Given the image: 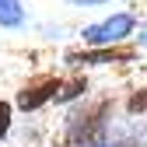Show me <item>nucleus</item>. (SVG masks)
Instances as JSON below:
<instances>
[{"label":"nucleus","mask_w":147,"mask_h":147,"mask_svg":"<svg viewBox=\"0 0 147 147\" xmlns=\"http://www.w3.org/2000/svg\"><path fill=\"white\" fill-rule=\"evenodd\" d=\"M133 32H137V18L130 11H119L112 18H102V21L81 28V39H84V46H119Z\"/></svg>","instance_id":"3"},{"label":"nucleus","mask_w":147,"mask_h":147,"mask_svg":"<svg viewBox=\"0 0 147 147\" xmlns=\"http://www.w3.org/2000/svg\"><path fill=\"white\" fill-rule=\"evenodd\" d=\"M11 126H14V102H4V98H0V140H7Z\"/></svg>","instance_id":"8"},{"label":"nucleus","mask_w":147,"mask_h":147,"mask_svg":"<svg viewBox=\"0 0 147 147\" xmlns=\"http://www.w3.org/2000/svg\"><path fill=\"white\" fill-rule=\"evenodd\" d=\"M56 88H60V74H35V77H28L21 88L14 91V109L18 112H39V109L53 105V98H56Z\"/></svg>","instance_id":"4"},{"label":"nucleus","mask_w":147,"mask_h":147,"mask_svg":"<svg viewBox=\"0 0 147 147\" xmlns=\"http://www.w3.org/2000/svg\"><path fill=\"white\" fill-rule=\"evenodd\" d=\"M140 46H147V25H140Z\"/></svg>","instance_id":"11"},{"label":"nucleus","mask_w":147,"mask_h":147,"mask_svg":"<svg viewBox=\"0 0 147 147\" xmlns=\"http://www.w3.org/2000/svg\"><path fill=\"white\" fill-rule=\"evenodd\" d=\"M91 147H119V140H105V144H91Z\"/></svg>","instance_id":"10"},{"label":"nucleus","mask_w":147,"mask_h":147,"mask_svg":"<svg viewBox=\"0 0 147 147\" xmlns=\"http://www.w3.org/2000/svg\"><path fill=\"white\" fill-rule=\"evenodd\" d=\"M119 147H140V140H119Z\"/></svg>","instance_id":"12"},{"label":"nucleus","mask_w":147,"mask_h":147,"mask_svg":"<svg viewBox=\"0 0 147 147\" xmlns=\"http://www.w3.org/2000/svg\"><path fill=\"white\" fill-rule=\"evenodd\" d=\"M88 91H91V81L84 77L81 70H74L70 77H60V88H56V105H70V102H81L88 98Z\"/></svg>","instance_id":"5"},{"label":"nucleus","mask_w":147,"mask_h":147,"mask_svg":"<svg viewBox=\"0 0 147 147\" xmlns=\"http://www.w3.org/2000/svg\"><path fill=\"white\" fill-rule=\"evenodd\" d=\"M123 109H126V116H147V88H133L130 95H126V102H123Z\"/></svg>","instance_id":"7"},{"label":"nucleus","mask_w":147,"mask_h":147,"mask_svg":"<svg viewBox=\"0 0 147 147\" xmlns=\"http://www.w3.org/2000/svg\"><path fill=\"white\" fill-rule=\"evenodd\" d=\"M112 116H116V98L109 95L84 98L77 109L67 112L60 147H91V144L112 140Z\"/></svg>","instance_id":"1"},{"label":"nucleus","mask_w":147,"mask_h":147,"mask_svg":"<svg viewBox=\"0 0 147 147\" xmlns=\"http://www.w3.org/2000/svg\"><path fill=\"white\" fill-rule=\"evenodd\" d=\"M25 21H28V14H25L21 0H0V28L18 32V28H25Z\"/></svg>","instance_id":"6"},{"label":"nucleus","mask_w":147,"mask_h":147,"mask_svg":"<svg viewBox=\"0 0 147 147\" xmlns=\"http://www.w3.org/2000/svg\"><path fill=\"white\" fill-rule=\"evenodd\" d=\"M140 60V46L130 42H119V46H84V49H67L63 53V63L70 70H81L84 67H123V63H137Z\"/></svg>","instance_id":"2"},{"label":"nucleus","mask_w":147,"mask_h":147,"mask_svg":"<svg viewBox=\"0 0 147 147\" xmlns=\"http://www.w3.org/2000/svg\"><path fill=\"white\" fill-rule=\"evenodd\" d=\"M70 7H95V4H109V0H67Z\"/></svg>","instance_id":"9"}]
</instances>
